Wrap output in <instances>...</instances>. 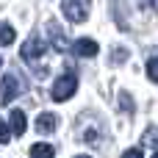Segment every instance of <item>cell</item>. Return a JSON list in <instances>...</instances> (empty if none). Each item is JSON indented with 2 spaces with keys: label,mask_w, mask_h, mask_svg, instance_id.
Segmentation results:
<instances>
[{
  "label": "cell",
  "mask_w": 158,
  "mask_h": 158,
  "mask_svg": "<svg viewBox=\"0 0 158 158\" xmlns=\"http://www.w3.org/2000/svg\"><path fill=\"white\" fill-rule=\"evenodd\" d=\"M147 78H150L153 83H158V56L147 61Z\"/></svg>",
  "instance_id": "8fae6325"
},
{
  "label": "cell",
  "mask_w": 158,
  "mask_h": 158,
  "mask_svg": "<svg viewBox=\"0 0 158 158\" xmlns=\"http://www.w3.org/2000/svg\"><path fill=\"white\" fill-rule=\"evenodd\" d=\"M11 42H14V28L6 25V22H0V44L6 47V44H11Z\"/></svg>",
  "instance_id": "30bf717a"
},
{
  "label": "cell",
  "mask_w": 158,
  "mask_h": 158,
  "mask_svg": "<svg viewBox=\"0 0 158 158\" xmlns=\"http://www.w3.org/2000/svg\"><path fill=\"white\" fill-rule=\"evenodd\" d=\"M122 158H144V153H142L139 147H131V150H125V153H122Z\"/></svg>",
  "instance_id": "9a60e30c"
},
{
  "label": "cell",
  "mask_w": 158,
  "mask_h": 158,
  "mask_svg": "<svg viewBox=\"0 0 158 158\" xmlns=\"http://www.w3.org/2000/svg\"><path fill=\"white\" fill-rule=\"evenodd\" d=\"M153 8H156V11H158V0H153Z\"/></svg>",
  "instance_id": "2e32d148"
},
{
  "label": "cell",
  "mask_w": 158,
  "mask_h": 158,
  "mask_svg": "<svg viewBox=\"0 0 158 158\" xmlns=\"http://www.w3.org/2000/svg\"><path fill=\"white\" fill-rule=\"evenodd\" d=\"M72 53L81 56V58H94V56L100 53V44H97L94 39H78V42L72 44Z\"/></svg>",
  "instance_id": "8992f818"
},
{
  "label": "cell",
  "mask_w": 158,
  "mask_h": 158,
  "mask_svg": "<svg viewBox=\"0 0 158 158\" xmlns=\"http://www.w3.org/2000/svg\"><path fill=\"white\" fill-rule=\"evenodd\" d=\"M0 67H3V58H0Z\"/></svg>",
  "instance_id": "d6986e66"
},
{
  "label": "cell",
  "mask_w": 158,
  "mask_h": 158,
  "mask_svg": "<svg viewBox=\"0 0 158 158\" xmlns=\"http://www.w3.org/2000/svg\"><path fill=\"white\" fill-rule=\"evenodd\" d=\"M31 158H56V147H53V144L39 142V144H33V147H31Z\"/></svg>",
  "instance_id": "9c48e42d"
},
{
  "label": "cell",
  "mask_w": 158,
  "mask_h": 158,
  "mask_svg": "<svg viewBox=\"0 0 158 158\" xmlns=\"http://www.w3.org/2000/svg\"><path fill=\"white\" fill-rule=\"evenodd\" d=\"M119 106H122V111L133 114V97H131L128 92H122V94H119Z\"/></svg>",
  "instance_id": "7c38bea8"
},
{
  "label": "cell",
  "mask_w": 158,
  "mask_h": 158,
  "mask_svg": "<svg viewBox=\"0 0 158 158\" xmlns=\"http://www.w3.org/2000/svg\"><path fill=\"white\" fill-rule=\"evenodd\" d=\"M75 158H89V156H75Z\"/></svg>",
  "instance_id": "e0dca14e"
},
{
  "label": "cell",
  "mask_w": 158,
  "mask_h": 158,
  "mask_svg": "<svg viewBox=\"0 0 158 158\" xmlns=\"http://www.w3.org/2000/svg\"><path fill=\"white\" fill-rule=\"evenodd\" d=\"M153 158H158V150H156V156H153Z\"/></svg>",
  "instance_id": "ac0fdd59"
},
{
  "label": "cell",
  "mask_w": 158,
  "mask_h": 158,
  "mask_svg": "<svg viewBox=\"0 0 158 158\" xmlns=\"http://www.w3.org/2000/svg\"><path fill=\"white\" fill-rule=\"evenodd\" d=\"M17 94H22V83H19V78L11 72V75H6V78L0 81V106H8Z\"/></svg>",
  "instance_id": "3957f363"
},
{
  "label": "cell",
  "mask_w": 158,
  "mask_h": 158,
  "mask_svg": "<svg viewBox=\"0 0 158 158\" xmlns=\"http://www.w3.org/2000/svg\"><path fill=\"white\" fill-rule=\"evenodd\" d=\"M125 58H128V50H122V47H119V50H114V56H111V61H114V64H122Z\"/></svg>",
  "instance_id": "5bb4252c"
},
{
  "label": "cell",
  "mask_w": 158,
  "mask_h": 158,
  "mask_svg": "<svg viewBox=\"0 0 158 158\" xmlns=\"http://www.w3.org/2000/svg\"><path fill=\"white\" fill-rule=\"evenodd\" d=\"M56 125H58V117L50 114V111H44V114L36 117V131H39V133H53Z\"/></svg>",
  "instance_id": "52a82bcc"
},
{
  "label": "cell",
  "mask_w": 158,
  "mask_h": 158,
  "mask_svg": "<svg viewBox=\"0 0 158 158\" xmlns=\"http://www.w3.org/2000/svg\"><path fill=\"white\" fill-rule=\"evenodd\" d=\"M89 8H92V0H64L61 3V11L69 22H86Z\"/></svg>",
  "instance_id": "7a4b0ae2"
},
{
  "label": "cell",
  "mask_w": 158,
  "mask_h": 158,
  "mask_svg": "<svg viewBox=\"0 0 158 158\" xmlns=\"http://www.w3.org/2000/svg\"><path fill=\"white\" fill-rule=\"evenodd\" d=\"M8 128H11V133H14V136H22V133H25V114H22L19 108H14V111H11Z\"/></svg>",
  "instance_id": "ba28073f"
},
{
  "label": "cell",
  "mask_w": 158,
  "mask_h": 158,
  "mask_svg": "<svg viewBox=\"0 0 158 158\" xmlns=\"http://www.w3.org/2000/svg\"><path fill=\"white\" fill-rule=\"evenodd\" d=\"M44 50H47L44 39H39V36H31V39H28V42L22 44L19 56H22L25 61H36V58H42V56H44Z\"/></svg>",
  "instance_id": "277c9868"
},
{
  "label": "cell",
  "mask_w": 158,
  "mask_h": 158,
  "mask_svg": "<svg viewBox=\"0 0 158 158\" xmlns=\"http://www.w3.org/2000/svg\"><path fill=\"white\" fill-rule=\"evenodd\" d=\"M8 142H11V131H8L6 122L0 119V144H8Z\"/></svg>",
  "instance_id": "4fadbf2b"
},
{
  "label": "cell",
  "mask_w": 158,
  "mask_h": 158,
  "mask_svg": "<svg viewBox=\"0 0 158 158\" xmlns=\"http://www.w3.org/2000/svg\"><path fill=\"white\" fill-rule=\"evenodd\" d=\"M47 33H50V39H53V47H56L58 53H67V50H69L67 33L61 31V25H58L56 19H50V22H47Z\"/></svg>",
  "instance_id": "5b68a950"
},
{
  "label": "cell",
  "mask_w": 158,
  "mask_h": 158,
  "mask_svg": "<svg viewBox=\"0 0 158 158\" xmlns=\"http://www.w3.org/2000/svg\"><path fill=\"white\" fill-rule=\"evenodd\" d=\"M75 92H78V78H75V72H67V75H61V78L53 83L50 97H53L56 103H64V100H69Z\"/></svg>",
  "instance_id": "6da1fadb"
}]
</instances>
